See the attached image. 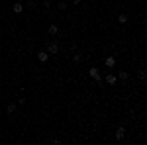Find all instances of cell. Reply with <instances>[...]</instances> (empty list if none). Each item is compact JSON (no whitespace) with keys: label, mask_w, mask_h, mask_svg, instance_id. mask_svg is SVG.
Instances as JSON below:
<instances>
[{"label":"cell","mask_w":147,"mask_h":145,"mask_svg":"<svg viewBox=\"0 0 147 145\" xmlns=\"http://www.w3.org/2000/svg\"><path fill=\"white\" fill-rule=\"evenodd\" d=\"M88 75H90V77L94 78V80H96L98 84H102V82H104V78H102V75H100V69L90 67V69H88Z\"/></svg>","instance_id":"obj_1"},{"label":"cell","mask_w":147,"mask_h":145,"mask_svg":"<svg viewBox=\"0 0 147 145\" xmlns=\"http://www.w3.org/2000/svg\"><path fill=\"white\" fill-rule=\"evenodd\" d=\"M139 80H141V82H145V69H143V67L139 69Z\"/></svg>","instance_id":"obj_13"},{"label":"cell","mask_w":147,"mask_h":145,"mask_svg":"<svg viewBox=\"0 0 147 145\" xmlns=\"http://www.w3.org/2000/svg\"><path fill=\"white\" fill-rule=\"evenodd\" d=\"M47 32H49V35H57V34H59V28H57L55 24H51V26H49V30H47Z\"/></svg>","instance_id":"obj_8"},{"label":"cell","mask_w":147,"mask_h":145,"mask_svg":"<svg viewBox=\"0 0 147 145\" xmlns=\"http://www.w3.org/2000/svg\"><path fill=\"white\" fill-rule=\"evenodd\" d=\"M37 61H39V63H47V61H49V53H47V51H39V53H37Z\"/></svg>","instance_id":"obj_5"},{"label":"cell","mask_w":147,"mask_h":145,"mask_svg":"<svg viewBox=\"0 0 147 145\" xmlns=\"http://www.w3.org/2000/svg\"><path fill=\"white\" fill-rule=\"evenodd\" d=\"M35 6H37V4H35L34 0H28V4H26V8H30V10H34Z\"/></svg>","instance_id":"obj_14"},{"label":"cell","mask_w":147,"mask_h":145,"mask_svg":"<svg viewBox=\"0 0 147 145\" xmlns=\"http://www.w3.org/2000/svg\"><path fill=\"white\" fill-rule=\"evenodd\" d=\"M118 22L120 24H127V14H120V16H118Z\"/></svg>","instance_id":"obj_11"},{"label":"cell","mask_w":147,"mask_h":145,"mask_svg":"<svg viewBox=\"0 0 147 145\" xmlns=\"http://www.w3.org/2000/svg\"><path fill=\"white\" fill-rule=\"evenodd\" d=\"M124 135H125V127L120 125V127L116 129V139H118V141H122V139H124Z\"/></svg>","instance_id":"obj_6"},{"label":"cell","mask_w":147,"mask_h":145,"mask_svg":"<svg viewBox=\"0 0 147 145\" xmlns=\"http://www.w3.org/2000/svg\"><path fill=\"white\" fill-rule=\"evenodd\" d=\"M104 82H106V84H110V86H112V84H116V82H118V77H116V75H112V73H110V75H106V78H104Z\"/></svg>","instance_id":"obj_4"},{"label":"cell","mask_w":147,"mask_h":145,"mask_svg":"<svg viewBox=\"0 0 147 145\" xmlns=\"http://www.w3.org/2000/svg\"><path fill=\"white\" fill-rule=\"evenodd\" d=\"M6 112H8V114H14V112H16V104H14V102H10V104L6 106Z\"/></svg>","instance_id":"obj_9"},{"label":"cell","mask_w":147,"mask_h":145,"mask_svg":"<svg viewBox=\"0 0 147 145\" xmlns=\"http://www.w3.org/2000/svg\"><path fill=\"white\" fill-rule=\"evenodd\" d=\"M12 10L16 12V14H20V12H24V4H20V2H14V4H12Z\"/></svg>","instance_id":"obj_7"},{"label":"cell","mask_w":147,"mask_h":145,"mask_svg":"<svg viewBox=\"0 0 147 145\" xmlns=\"http://www.w3.org/2000/svg\"><path fill=\"white\" fill-rule=\"evenodd\" d=\"M104 65H106L108 69H114V67H116V57H114V55L106 57V59H104Z\"/></svg>","instance_id":"obj_3"},{"label":"cell","mask_w":147,"mask_h":145,"mask_svg":"<svg viewBox=\"0 0 147 145\" xmlns=\"http://www.w3.org/2000/svg\"><path fill=\"white\" fill-rule=\"evenodd\" d=\"M57 8H59V10H61V12H65V10H67V8H69V4H67V2H63V0H61V2L57 4Z\"/></svg>","instance_id":"obj_10"},{"label":"cell","mask_w":147,"mask_h":145,"mask_svg":"<svg viewBox=\"0 0 147 145\" xmlns=\"http://www.w3.org/2000/svg\"><path fill=\"white\" fill-rule=\"evenodd\" d=\"M43 8H45V10L51 8V2H49V0H43Z\"/></svg>","instance_id":"obj_16"},{"label":"cell","mask_w":147,"mask_h":145,"mask_svg":"<svg viewBox=\"0 0 147 145\" xmlns=\"http://www.w3.org/2000/svg\"><path fill=\"white\" fill-rule=\"evenodd\" d=\"M73 4H80V0H73Z\"/></svg>","instance_id":"obj_17"},{"label":"cell","mask_w":147,"mask_h":145,"mask_svg":"<svg viewBox=\"0 0 147 145\" xmlns=\"http://www.w3.org/2000/svg\"><path fill=\"white\" fill-rule=\"evenodd\" d=\"M73 61H75V63H80V61H82V55H80V53H77V55L73 57Z\"/></svg>","instance_id":"obj_15"},{"label":"cell","mask_w":147,"mask_h":145,"mask_svg":"<svg viewBox=\"0 0 147 145\" xmlns=\"http://www.w3.org/2000/svg\"><path fill=\"white\" fill-rule=\"evenodd\" d=\"M47 53H49V55H57V53H59L57 41H49V43H47Z\"/></svg>","instance_id":"obj_2"},{"label":"cell","mask_w":147,"mask_h":145,"mask_svg":"<svg viewBox=\"0 0 147 145\" xmlns=\"http://www.w3.org/2000/svg\"><path fill=\"white\" fill-rule=\"evenodd\" d=\"M118 78H120V80H127V78H129V75H127L125 71H120V75H118Z\"/></svg>","instance_id":"obj_12"}]
</instances>
